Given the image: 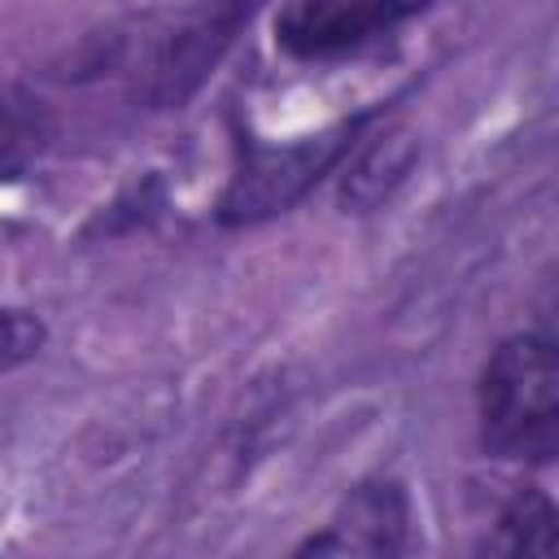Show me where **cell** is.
<instances>
[{
    "label": "cell",
    "instance_id": "obj_4",
    "mask_svg": "<svg viewBox=\"0 0 559 559\" xmlns=\"http://www.w3.org/2000/svg\"><path fill=\"white\" fill-rule=\"evenodd\" d=\"M406 528V498L397 485L358 489L336 515L332 533L310 542V550H397Z\"/></svg>",
    "mask_w": 559,
    "mask_h": 559
},
{
    "label": "cell",
    "instance_id": "obj_6",
    "mask_svg": "<svg viewBox=\"0 0 559 559\" xmlns=\"http://www.w3.org/2000/svg\"><path fill=\"white\" fill-rule=\"evenodd\" d=\"M44 349V323L26 310H0V371L22 367Z\"/></svg>",
    "mask_w": 559,
    "mask_h": 559
},
{
    "label": "cell",
    "instance_id": "obj_5",
    "mask_svg": "<svg viewBox=\"0 0 559 559\" xmlns=\"http://www.w3.org/2000/svg\"><path fill=\"white\" fill-rule=\"evenodd\" d=\"M550 524H555V511H550V502L542 493H520L511 502V511L502 515V528L511 533L515 550H550L555 546Z\"/></svg>",
    "mask_w": 559,
    "mask_h": 559
},
{
    "label": "cell",
    "instance_id": "obj_7",
    "mask_svg": "<svg viewBox=\"0 0 559 559\" xmlns=\"http://www.w3.org/2000/svg\"><path fill=\"white\" fill-rule=\"evenodd\" d=\"M31 135H35V127H31L26 100H13L9 92H0V166L9 157H17L31 144Z\"/></svg>",
    "mask_w": 559,
    "mask_h": 559
},
{
    "label": "cell",
    "instance_id": "obj_8",
    "mask_svg": "<svg viewBox=\"0 0 559 559\" xmlns=\"http://www.w3.org/2000/svg\"><path fill=\"white\" fill-rule=\"evenodd\" d=\"M424 4H432V0H389V9H393V17H402V13H419Z\"/></svg>",
    "mask_w": 559,
    "mask_h": 559
},
{
    "label": "cell",
    "instance_id": "obj_2",
    "mask_svg": "<svg viewBox=\"0 0 559 559\" xmlns=\"http://www.w3.org/2000/svg\"><path fill=\"white\" fill-rule=\"evenodd\" d=\"M341 135H319V140H306L293 148H258L245 162V170L236 175V183L223 201V218H262V214L284 210L293 197H301V188L310 179H319L323 166H332V157L345 144Z\"/></svg>",
    "mask_w": 559,
    "mask_h": 559
},
{
    "label": "cell",
    "instance_id": "obj_1",
    "mask_svg": "<svg viewBox=\"0 0 559 559\" xmlns=\"http://www.w3.org/2000/svg\"><path fill=\"white\" fill-rule=\"evenodd\" d=\"M480 437L498 459H550L559 445V358L542 336H511L480 376Z\"/></svg>",
    "mask_w": 559,
    "mask_h": 559
},
{
    "label": "cell",
    "instance_id": "obj_3",
    "mask_svg": "<svg viewBox=\"0 0 559 559\" xmlns=\"http://www.w3.org/2000/svg\"><path fill=\"white\" fill-rule=\"evenodd\" d=\"M393 17L389 0H293L280 17V39L293 52H336Z\"/></svg>",
    "mask_w": 559,
    "mask_h": 559
}]
</instances>
